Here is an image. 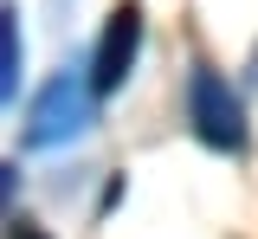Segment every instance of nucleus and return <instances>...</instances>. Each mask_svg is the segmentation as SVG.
Listing matches in <instances>:
<instances>
[{"instance_id":"7ed1b4c3","label":"nucleus","mask_w":258,"mask_h":239,"mask_svg":"<svg viewBox=\"0 0 258 239\" xmlns=\"http://www.w3.org/2000/svg\"><path fill=\"white\" fill-rule=\"evenodd\" d=\"M136 52H142V7L123 0V7H110L103 39H97V52H91V97H110L123 84L129 65H136Z\"/></svg>"},{"instance_id":"39448f33","label":"nucleus","mask_w":258,"mask_h":239,"mask_svg":"<svg viewBox=\"0 0 258 239\" xmlns=\"http://www.w3.org/2000/svg\"><path fill=\"white\" fill-rule=\"evenodd\" d=\"M7 239H45V233H39L32 220H13V233H7Z\"/></svg>"},{"instance_id":"f03ea898","label":"nucleus","mask_w":258,"mask_h":239,"mask_svg":"<svg viewBox=\"0 0 258 239\" xmlns=\"http://www.w3.org/2000/svg\"><path fill=\"white\" fill-rule=\"evenodd\" d=\"M84 123H91V97L78 91V78H52L26 110V149H58L84 136Z\"/></svg>"},{"instance_id":"20e7f679","label":"nucleus","mask_w":258,"mask_h":239,"mask_svg":"<svg viewBox=\"0 0 258 239\" xmlns=\"http://www.w3.org/2000/svg\"><path fill=\"white\" fill-rule=\"evenodd\" d=\"M0 91L13 97L20 91V20L0 13Z\"/></svg>"},{"instance_id":"f257e3e1","label":"nucleus","mask_w":258,"mask_h":239,"mask_svg":"<svg viewBox=\"0 0 258 239\" xmlns=\"http://www.w3.org/2000/svg\"><path fill=\"white\" fill-rule=\"evenodd\" d=\"M187 123L207 149H245V103L232 97V84L213 65L187 71Z\"/></svg>"}]
</instances>
